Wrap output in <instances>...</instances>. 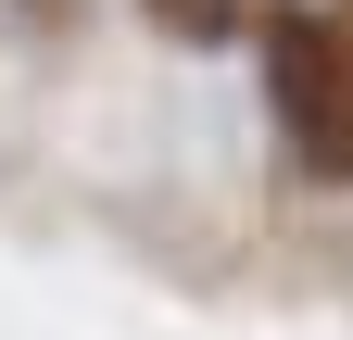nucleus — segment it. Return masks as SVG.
<instances>
[{
    "mask_svg": "<svg viewBox=\"0 0 353 340\" xmlns=\"http://www.w3.org/2000/svg\"><path fill=\"white\" fill-rule=\"evenodd\" d=\"M265 76H278V126H290L303 177H353V51H341V25L278 0L265 13Z\"/></svg>",
    "mask_w": 353,
    "mask_h": 340,
    "instance_id": "1",
    "label": "nucleus"
},
{
    "mask_svg": "<svg viewBox=\"0 0 353 340\" xmlns=\"http://www.w3.org/2000/svg\"><path fill=\"white\" fill-rule=\"evenodd\" d=\"M152 25H176V38H228L240 0H152Z\"/></svg>",
    "mask_w": 353,
    "mask_h": 340,
    "instance_id": "2",
    "label": "nucleus"
},
{
    "mask_svg": "<svg viewBox=\"0 0 353 340\" xmlns=\"http://www.w3.org/2000/svg\"><path fill=\"white\" fill-rule=\"evenodd\" d=\"M328 25H341V51H353V0H341V13H328Z\"/></svg>",
    "mask_w": 353,
    "mask_h": 340,
    "instance_id": "3",
    "label": "nucleus"
},
{
    "mask_svg": "<svg viewBox=\"0 0 353 340\" xmlns=\"http://www.w3.org/2000/svg\"><path fill=\"white\" fill-rule=\"evenodd\" d=\"M26 13H63V0H26Z\"/></svg>",
    "mask_w": 353,
    "mask_h": 340,
    "instance_id": "4",
    "label": "nucleus"
}]
</instances>
